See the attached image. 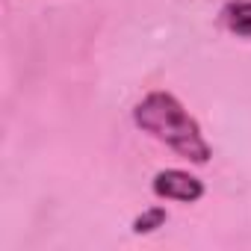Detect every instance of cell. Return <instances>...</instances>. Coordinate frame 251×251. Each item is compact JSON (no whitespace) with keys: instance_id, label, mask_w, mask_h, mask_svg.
<instances>
[{"instance_id":"7a4b0ae2","label":"cell","mask_w":251,"mask_h":251,"mask_svg":"<svg viewBox=\"0 0 251 251\" xmlns=\"http://www.w3.org/2000/svg\"><path fill=\"white\" fill-rule=\"evenodd\" d=\"M154 195L166 198V201H180V204H195L204 198V183L189 175V172H180V169H163L154 175V183H151Z\"/></svg>"},{"instance_id":"277c9868","label":"cell","mask_w":251,"mask_h":251,"mask_svg":"<svg viewBox=\"0 0 251 251\" xmlns=\"http://www.w3.org/2000/svg\"><path fill=\"white\" fill-rule=\"evenodd\" d=\"M166 219H169L166 207H148L133 219V233H154L157 227L166 225Z\"/></svg>"},{"instance_id":"3957f363","label":"cell","mask_w":251,"mask_h":251,"mask_svg":"<svg viewBox=\"0 0 251 251\" xmlns=\"http://www.w3.org/2000/svg\"><path fill=\"white\" fill-rule=\"evenodd\" d=\"M222 24L242 39H251V0H233L222 9Z\"/></svg>"},{"instance_id":"6da1fadb","label":"cell","mask_w":251,"mask_h":251,"mask_svg":"<svg viewBox=\"0 0 251 251\" xmlns=\"http://www.w3.org/2000/svg\"><path fill=\"white\" fill-rule=\"evenodd\" d=\"M133 124L154 136L157 142H163L166 148H172L177 157L204 166L210 163L213 151L201 133V124L195 121V115H189V109L172 95V92H148L136 106H133Z\"/></svg>"}]
</instances>
